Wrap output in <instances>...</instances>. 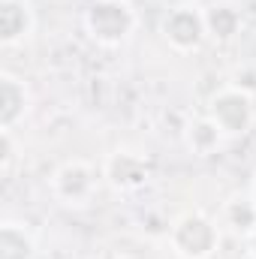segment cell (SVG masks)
Returning a JSON list of instances; mask_svg holds the SVG:
<instances>
[{
    "label": "cell",
    "instance_id": "cell-1",
    "mask_svg": "<svg viewBox=\"0 0 256 259\" xmlns=\"http://www.w3.org/2000/svg\"><path fill=\"white\" fill-rule=\"evenodd\" d=\"M84 30L100 46H121L136 30V12L127 0H94L84 9Z\"/></svg>",
    "mask_w": 256,
    "mask_h": 259
},
{
    "label": "cell",
    "instance_id": "cell-2",
    "mask_svg": "<svg viewBox=\"0 0 256 259\" xmlns=\"http://www.w3.org/2000/svg\"><path fill=\"white\" fill-rule=\"evenodd\" d=\"M217 244L220 232L205 214H184L169 226V247L181 259H208Z\"/></svg>",
    "mask_w": 256,
    "mask_h": 259
},
{
    "label": "cell",
    "instance_id": "cell-3",
    "mask_svg": "<svg viewBox=\"0 0 256 259\" xmlns=\"http://www.w3.org/2000/svg\"><path fill=\"white\" fill-rule=\"evenodd\" d=\"M208 118L223 130V136H244L253 124V97L241 88H223L208 103Z\"/></svg>",
    "mask_w": 256,
    "mask_h": 259
},
{
    "label": "cell",
    "instance_id": "cell-4",
    "mask_svg": "<svg viewBox=\"0 0 256 259\" xmlns=\"http://www.w3.org/2000/svg\"><path fill=\"white\" fill-rule=\"evenodd\" d=\"M97 187V175L84 160H69L52 175V193L61 205H84Z\"/></svg>",
    "mask_w": 256,
    "mask_h": 259
},
{
    "label": "cell",
    "instance_id": "cell-5",
    "mask_svg": "<svg viewBox=\"0 0 256 259\" xmlns=\"http://www.w3.org/2000/svg\"><path fill=\"white\" fill-rule=\"evenodd\" d=\"M163 36L178 52L199 49L202 39L208 36V30H205V12H199L196 6H175V9H169V15L163 18Z\"/></svg>",
    "mask_w": 256,
    "mask_h": 259
},
{
    "label": "cell",
    "instance_id": "cell-6",
    "mask_svg": "<svg viewBox=\"0 0 256 259\" xmlns=\"http://www.w3.org/2000/svg\"><path fill=\"white\" fill-rule=\"evenodd\" d=\"M148 175H151V169H148L145 157H139L133 151H115L106 160V178L118 190H139L148 181Z\"/></svg>",
    "mask_w": 256,
    "mask_h": 259
},
{
    "label": "cell",
    "instance_id": "cell-7",
    "mask_svg": "<svg viewBox=\"0 0 256 259\" xmlns=\"http://www.w3.org/2000/svg\"><path fill=\"white\" fill-rule=\"evenodd\" d=\"M30 103L27 84L9 72H0V130H15Z\"/></svg>",
    "mask_w": 256,
    "mask_h": 259
},
{
    "label": "cell",
    "instance_id": "cell-8",
    "mask_svg": "<svg viewBox=\"0 0 256 259\" xmlns=\"http://www.w3.org/2000/svg\"><path fill=\"white\" fill-rule=\"evenodd\" d=\"M33 30V9L27 0H0V42L15 46Z\"/></svg>",
    "mask_w": 256,
    "mask_h": 259
},
{
    "label": "cell",
    "instance_id": "cell-9",
    "mask_svg": "<svg viewBox=\"0 0 256 259\" xmlns=\"http://www.w3.org/2000/svg\"><path fill=\"white\" fill-rule=\"evenodd\" d=\"M241 27V12L229 3H214L205 9V30L217 42H229Z\"/></svg>",
    "mask_w": 256,
    "mask_h": 259
},
{
    "label": "cell",
    "instance_id": "cell-10",
    "mask_svg": "<svg viewBox=\"0 0 256 259\" xmlns=\"http://www.w3.org/2000/svg\"><path fill=\"white\" fill-rule=\"evenodd\" d=\"M33 253H36L33 235L21 223L6 220L0 226V259H33Z\"/></svg>",
    "mask_w": 256,
    "mask_h": 259
},
{
    "label": "cell",
    "instance_id": "cell-11",
    "mask_svg": "<svg viewBox=\"0 0 256 259\" xmlns=\"http://www.w3.org/2000/svg\"><path fill=\"white\" fill-rule=\"evenodd\" d=\"M220 142H223V130L217 127L208 115L199 118V121H193L190 127H187V145H190L193 154H199V157L214 154L220 148Z\"/></svg>",
    "mask_w": 256,
    "mask_h": 259
},
{
    "label": "cell",
    "instance_id": "cell-12",
    "mask_svg": "<svg viewBox=\"0 0 256 259\" xmlns=\"http://www.w3.org/2000/svg\"><path fill=\"white\" fill-rule=\"evenodd\" d=\"M226 223L232 226V229H238V232H253L256 229V205L253 199H247V202H241V199H235V202H229L226 205Z\"/></svg>",
    "mask_w": 256,
    "mask_h": 259
},
{
    "label": "cell",
    "instance_id": "cell-13",
    "mask_svg": "<svg viewBox=\"0 0 256 259\" xmlns=\"http://www.w3.org/2000/svg\"><path fill=\"white\" fill-rule=\"evenodd\" d=\"M0 145H3V154H0V175H9V169H12V160H15V148H12V130H0Z\"/></svg>",
    "mask_w": 256,
    "mask_h": 259
},
{
    "label": "cell",
    "instance_id": "cell-14",
    "mask_svg": "<svg viewBox=\"0 0 256 259\" xmlns=\"http://www.w3.org/2000/svg\"><path fill=\"white\" fill-rule=\"evenodd\" d=\"M247 253H250V259H256V229L247 232Z\"/></svg>",
    "mask_w": 256,
    "mask_h": 259
},
{
    "label": "cell",
    "instance_id": "cell-15",
    "mask_svg": "<svg viewBox=\"0 0 256 259\" xmlns=\"http://www.w3.org/2000/svg\"><path fill=\"white\" fill-rule=\"evenodd\" d=\"M94 259H121V256H118V253H109V250H106V253H97Z\"/></svg>",
    "mask_w": 256,
    "mask_h": 259
},
{
    "label": "cell",
    "instance_id": "cell-16",
    "mask_svg": "<svg viewBox=\"0 0 256 259\" xmlns=\"http://www.w3.org/2000/svg\"><path fill=\"white\" fill-rule=\"evenodd\" d=\"M250 199H253V205H256V178H253V193H250Z\"/></svg>",
    "mask_w": 256,
    "mask_h": 259
}]
</instances>
